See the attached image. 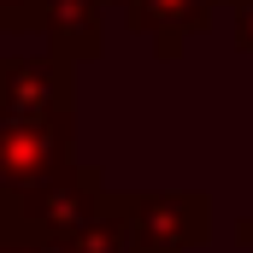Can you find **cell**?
I'll return each instance as SVG.
<instances>
[{
  "label": "cell",
  "mask_w": 253,
  "mask_h": 253,
  "mask_svg": "<svg viewBox=\"0 0 253 253\" xmlns=\"http://www.w3.org/2000/svg\"><path fill=\"white\" fill-rule=\"evenodd\" d=\"M124 6H129V0H124Z\"/></svg>",
  "instance_id": "5b68a950"
},
{
  "label": "cell",
  "mask_w": 253,
  "mask_h": 253,
  "mask_svg": "<svg viewBox=\"0 0 253 253\" xmlns=\"http://www.w3.org/2000/svg\"><path fill=\"white\" fill-rule=\"evenodd\" d=\"M236 6H253V0H236Z\"/></svg>",
  "instance_id": "277c9868"
},
{
  "label": "cell",
  "mask_w": 253,
  "mask_h": 253,
  "mask_svg": "<svg viewBox=\"0 0 253 253\" xmlns=\"http://www.w3.org/2000/svg\"><path fill=\"white\" fill-rule=\"evenodd\" d=\"M30 30H47L59 53L100 47V0H30Z\"/></svg>",
  "instance_id": "6da1fadb"
},
{
  "label": "cell",
  "mask_w": 253,
  "mask_h": 253,
  "mask_svg": "<svg viewBox=\"0 0 253 253\" xmlns=\"http://www.w3.org/2000/svg\"><path fill=\"white\" fill-rule=\"evenodd\" d=\"M0 24L6 30H30V0H0Z\"/></svg>",
  "instance_id": "3957f363"
},
{
  "label": "cell",
  "mask_w": 253,
  "mask_h": 253,
  "mask_svg": "<svg viewBox=\"0 0 253 253\" xmlns=\"http://www.w3.org/2000/svg\"><path fill=\"white\" fill-rule=\"evenodd\" d=\"M206 6L212 0H129V24L135 30H153L159 47H177L183 30H200L206 24Z\"/></svg>",
  "instance_id": "7a4b0ae2"
}]
</instances>
